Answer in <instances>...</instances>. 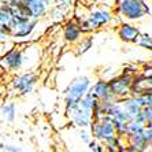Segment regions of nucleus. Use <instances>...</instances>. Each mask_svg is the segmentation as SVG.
<instances>
[{
    "label": "nucleus",
    "mask_w": 152,
    "mask_h": 152,
    "mask_svg": "<svg viewBox=\"0 0 152 152\" xmlns=\"http://www.w3.org/2000/svg\"><path fill=\"white\" fill-rule=\"evenodd\" d=\"M95 1H97V0H95Z\"/></svg>",
    "instance_id": "obj_21"
},
{
    "label": "nucleus",
    "mask_w": 152,
    "mask_h": 152,
    "mask_svg": "<svg viewBox=\"0 0 152 152\" xmlns=\"http://www.w3.org/2000/svg\"><path fill=\"white\" fill-rule=\"evenodd\" d=\"M89 148H91V149H92V151H103V149L102 148H99V145H97V144H96V142L95 141H91V142H89Z\"/></svg>",
    "instance_id": "obj_19"
},
{
    "label": "nucleus",
    "mask_w": 152,
    "mask_h": 152,
    "mask_svg": "<svg viewBox=\"0 0 152 152\" xmlns=\"http://www.w3.org/2000/svg\"><path fill=\"white\" fill-rule=\"evenodd\" d=\"M36 82V77L33 74H23L21 77H17L12 81L14 89H18L21 95H26L33 89V85Z\"/></svg>",
    "instance_id": "obj_8"
},
{
    "label": "nucleus",
    "mask_w": 152,
    "mask_h": 152,
    "mask_svg": "<svg viewBox=\"0 0 152 152\" xmlns=\"http://www.w3.org/2000/svg\"><path fill=\"white\" fill-rule=\"evenodd\" d=\"M73 1L74 0H56V7H60L67 11L70 8V6L73 4Z\"/></svg>",
    "instance_id": "obj_17"
},
{
    "label": "nucleus",
    "mask_w": 152,
    "mask_h": 152,
    "mask_svg": "<svg viewBox=\"0 0 152 152\" xmlns=\"http://www.w3.org/2000/svg\"><path fill=\"white\" fill-rule=\"evenodd\" d=\"M91 47H92V37H88V39H85L84 41L80 44V47H78V51H77V52L81 55V53L86 52V51H88Z\"/></svg>",
    "instance_id": "obj_15"
},
{
    "label": "nucleus",
    "mask_w": 152,
    "mask_h": 152,
    "mask_svg": "<svg viewBox=\"0 0 152 152\" xmlns=\"http://www.w3.org/2000/svg\"><path fill=\"white\" fill-rule=\"evenodd\" d=\"M81 138L84 140L85 142H91V137H89V134H88V133H85V132H84V133L81 132Z\"/></svg>",
    "instance_id": "obj_20"
},
{
    "label": "nucleus",
    "mask_w": 152,
    "mask_h": 152,
    "mask_svg": "<svg viewBox=\"0 0 152 152\" xmlns=\"http://www.w3.org/2000/svg\"><path fill=\"white\" fill-rule=\"evenodd\" d=\"M118 34H119V37L124 41H127V42H137L140 41V30H138L136 26L130 25V23H122L119 28V30H118Z\"/></svg>",
    "instance_id": "obj_10"
},
{
    "label": "nucleus",
    "mask_w": 152,
    "mask_h": 152,
    "mask_svg": "<svg viewBox=\"0 0 152 152\" xmlns=\"http://www.w3.org/2000/svg\"><path fill=\"white\" fill-rule=\"evenodd\" d=\"M22 1H23V4L28 7V10L33 19H39L40 17H42V15L45 14V11H47L45 4L47 3H44L42 0H22Z\"/></svg>",
    "instance_id": "obj_11"
},
{
    "label": "nucleus",
    "mask_w": 152,
    "mask_h": 152,
    "mask_svg": "<svg viewBox=\"0 0 152 152\" xmlns=\"http://www.w3.org/2000/svg\"><path fill=\"white\" fill-rule=\"evenodd\" d=\"M37 19H12V25H11V36L14 37H26L32 33V30L34 29Z\"/></svg>",
    "instance_id": "obj_7"
},
{
    "label": "nucleus",
    "mask_w": 152,
    "mask_h": 152,
    "mask_svg": "<svg viewBox=\"0 0 152 152\" xmlns=\"http://www.w3.org/2000/svg\"><path fill=\"white\" fill-rule=\"evenodd\" d=\"M81 25L80 23H75L74 21H70L67 22V25L64 26V32H63V36H64V40L69 42H74L80 39L81 36Z\"/></svg>",
    "instance_id": "obj_13"
},
{
    "label": "nucleus",
    "mask_w": 152,
    "mask_h": 152,
    "mask_svg": "<svg viewBox=\"0 0 152 152\" xmlns=\"http://www.w3.org/2000/svg\"><path fill=\"white\" fill-rule=\"evenodd\" d=\"M1 151H19V148L14 147V145H4L1 144Z\"/></svg>",
    "instance_id": "obj_18"
},
{
    "label": "nucleus",
    "mask_w": 152,
    "mask_h": 152,
    "mask_svg": "<svg viewBox=\"0 0 152 152\" xmlns=\"http://www.w3.org/2000/svg\"><path fill=\"white\" fill-rule=\"evenodd\" d=\"M119 12L130 21H137L145 17L148 12V7L142 0H119Z\"/></svg>",
    "instance_id": "obj_2"
},
{
    "label": "nucleus",
    "mask_w": 152,
    "mask_h": 152,
    "mask_svg": "<svg viewBox=\"0 0 152 152\" xmlns=\"http://www.w3.org/2000/svg\"><path fill=\"white\" fill-rule=\"evenodd\" d=\"M1 113H3V117L6 118V121L11 122L15 118V104L14 103H6L1 107Z\"/></svg>",
    "instance_id": "obj_14"
},
{
    "label": "nucleus",
    "mask_w": 152,
    "mask_h": 152,
    "mask_svg": "<svg viewBox=\"0 0 152 152\" xmlns=\"http://www.w3.org/2000/svg\"><path fill=\"white\" fill-rule=\"evenodd\" d=\"M110 19H111V15L108 11L96 10L86 19H84L80 25H81L82 32H92L95 29H99L102 26L107 25L110 22Z\"/></svg>",
    "instance_id": "obj_3"
},
{
    "label": "nucleus",
    "mask_w": 152,
    "mask_h": 152,
    "mask_svg": "<svg viewBox=\"0 0 152 152\" xmlns=\"http://www.w3.org/2000/svg\"><path fill=\"white\" fill-rule=\"evenodd\" d=\"M22 62H23V58H22L21 52L19 51H10V52L3 58V64H6V67L11 71H15L21 67Z\"/></svg>",
    "instance_id": "obj_12"
},
{
    "label": "nucleus",
    "mask_w": 152,
    "mask_h": 152,
    "mask_svg": "<svg viewBox=\"0 0 152 152\" xmlns=\"http://www.w3.org/2000/svg\"><path fill=\"white\" fill-rule=\"evenodd\" d=\"M115 132H117V129L113 124V119H111V117H107V115L103 119H96L92 124V134L102 141H106L107 138L115 136Z\"/></svg>",
    "instance_id": "obj_4"
},
{
    "label": "nucleus",
    "mask_w": 152,
    "mask_h": 152,
    "mask_svg": "<svg viewBox=\"0 0 152 152\" xmlns=\"http://www.w3.org/2000/svg\"><path fill=\"white\" fill-rule=\"evenodd\" d=\"M89 91H91V81L88 77H80L74 82H71L66 91V110L69 111L77 107Z\"/></svg>",
    "instance_id": "obj_1"
},
{
    "label": "nucleus",
    "mask_w": 152,
    "mask_h": 152,
    "mask_svg": "<svg viewBox=\"0 0 152 152\" xmlns=\"http://www.w3.org/2000/svg\"><path fill=\"white\" fill-rule=\"evenodd\" d=\"M67 113L70 114L71 121H73V122H74L77 126H80V127H86L88 125H91V122H92L93 111L84 108L81 104H78L77 107L69 110Z\"/></svg>",
    "instance_id": "obj_6"
},
{
    "label": "nucleus",
    "mask_w": 152,
    "mask_h": 152,
    "mask_svg": "<svg viewBox=\"0 0 152 152\" xmlns=\"http://www.w3.org/2000/svg\"><path fill=\"white\" fill-rule=\"evenodd\" d=\"M138 42H140V45H142L144 48H148V50L152 51V37H149L148 34H142Z\"/></svg>",
    "instance_id": "obj_16"
},
{
    "label": "nucleus",
    "mask_w": 152,
    "mask_h": 152,
    "mask_svg": "<svg viewBox=\"0 0 152 152\" xmlns=\"http://www.w3.org/2000/svg\"><path fill=\"white\" fill-rule=\"evenodd\" d=\"M91 93L97 97L99 100H110L111 97H114V95L111 93V89H110V84L107 81H103V80H99L93 84V86H91Z\"/></svg>",
    "instance_id": "obj_9"
},
{
    "label": "nucleus",
    "mask_w": 152,
    "mask_h": 152,
    "mask_svg": "<svg viewBox=\"0 0 152 152\" xmlns=\"http://www.w3.org/2000/svg\"><path fill=\"white\" fill-rule=\"evenodd\" d=\"M111 93L117 97H124L130 92V88L133 86V77L132 75H121L118 78H114L110 82Z\"/></svg>",
    "instance_id": "obj_5"
}]
</instances>
